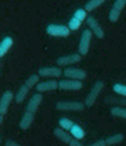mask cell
<instances>
[{"mask_svg":"<svg viewBox=\"0 0 126 146\" xmlns=\"http://www.w3.org/2000/svg\"><path fill=\"white\" fill-rule=\"evenodd\" d=\"M38 82H40V75L38 74H33V75H30L27 80H26V85L29 87V88H36L37 85H38Z\"/></svg>","mask_w":126,"mask_h":146,"instance_id":"44dd1931","label":"cell"},{"mask_svg":"<svg viewBox=\"0 0 126 146\" xmlns=\"http://www.w3.org/2000/svg\"><path fill=\"white\" fill-rule=\"evenodd\" d=\"M82 81L80 80H61L60 81V90L61 91H80L82 90Z\"/></svg>","mask_w":126,"mask_h":146,"instance_id":"ba28073f","label":"cell"},{"mask_svg":"<svg viewBox=\"0 0 126 146\" xmlns=\"http://www.w3.org/2000/svg\"><path fill=\"white\" fill-rule=\"evenodd\" d=\"M14 97L16 95L13 94V91H6L1 95V99H0V123L3 122V118H4V115L7 112V108H9L10 102L14 99Z\"/></svg>","mask_w":126,"mask_h":146,"instance_id":"9c48e42d","label":"cell"},{"mask_svg":"<svg viewBox=\"0 0 126 146\" xmlns=\"http://www.w3.org/2000/svg\"><path fill=\"white\" fill-rule=\"evenodd\" d=\"M30 90H31V88H29L26 84H24V85H21V87L19 88V91H17L16 97H14L16 102H17V104H21V102L26 99V97L29 95V91H30Z\"/></svg>","mask_w":126,"mask_h":146,"instance_id":"e0dca14e","label":"cell"},{"mask_svg":"<svg viewBox=\"0 0 126 146\" xmlns=\"http://www.w3.org/2000/svg\"><path fill=\"white\" fill-rule=\"evenodd\" d=\"M71 135L75 138V139H78V141H82L85 138V131L84 128L81 126V125H77V123H74V126L71 128Z\"/></svg>","mask_w":126,"mask_h":146,"instance_id":"ac0fdd59","label":"cell"},{"mask_svg":"<svg viewBox=\"0 0 126 146\" xmlns=\"http://www.w3.org/2000/svg\"><path fill=\"white\" fill-rule=\"evenodd\" d=\"M74 17H77L78 20L84 21V20L88 19V11H86L85 9H77V10H75V13H74Z\"/></svg>","mask_w":126,"mask_h":146,"instance_id":"d4e9b609","label":"cell"},{"mask_svg":"<svg viewBox=\"0 0 126 146\" xmlns=\"http://www.w3.org/2000/svg\"><path fill=\"white\" fill-rule=\"evenodd\" d=\"M89 146H108V143H106V139H99V141L91 143Z\"/></svg>","mask_w":126,"mask_h":146,"instance_id":"4316f807","label":"cell"},{"mask_svg":"<svg viewBox=\"0 0 126 146\" xmlns=\"http://www.w3.org/2000/svg\"><path fill=\"white\" fill-rule=\"evenodd\" d=\"M102 90H103V81H96V82L92 85L91 91L88 92V95L85 98V105H86V108L92 106V105L96 102V98L99 97V94H101Z\"/></svg>","mask_w":126,"mask_h":146,"instance_id":"3957f363","label":"cell"},{"mask_svg":"<svg viewBox=\"0 0 126 146\" xmlns=\"http://www.w3.org/2000/svg\"><path fill=\"white\" fill-rule=\"evenodd\" d=\"M41 102H42V95L40 94V92H37L36 95H33V97L30 98V101L27 102V108H26V111H27V112H31V113H36Z\"/></svg>","mask_w":126,"mask_h":146,"instance_id":"5bb4252c","label":"cell"},{"mask_svg":"<svg viewBox=\"0 0 126 146\" xmlns=\"http://www.w3.org/2000/svg\"><path fill=\"white\" fill-rule=\"evenodd\" d=\"M64 75L67 77V78H71V80H80V81H82L85 80V77H86V71L82 70V68H75V67H67L65 70H64Z\"/></svg>","mask_w":126,"mask_h":146,"instance_id":"7c38bea8","label":"cell"},{"mask_svg":"<svg viewBox=\"0 0 126 146\" xmlns=\"http://www.w3.org/2000/svg\"><path fill=\"white\" fill-rule=\"evenodd\" d=\"M86 24H88L89 30L94 33V36H95L96 38H103V37H105V31H103V29L101 27V24L98 23V20H96L95 17L88 16V19H86Z\"/></svg>","mask_w":126,"mask_h":146,"instance_id":"30bf717a","label":"cell"},{"mask_svg":"<svg viewBox=\"0 0 126 146\" xmlns=\"http://www.w3.org/2000/svg\"><path fill=\"white\" fill-rule=\"evenodd\" d=\"M13 46V38L11 37H4L0 43V57H4L7 54V51L11 48Z\"/></svg>","mask_w":126,"mask_h":146,"instance_id":"2e32d148","label":"cell"},{"mask_svg":"<svg viewBox=\"0 0 126 146\" xmlns=\"http://www.w3.org/2000/svg\"><path fill=\"white\" fill-rule=\"evenodd\" d=\"M6 146H21V145L17 143L16 141H10V139H9V141H6Z\"/></svg>","mask_w":126,"mask_h":146,"instance_id":"f1b7e54d","label":"cell"},{"mask_svg":"<svg viewBox=\"0 0 126 146\" xmlns=\"http://www.w3.org/2000/svg\"><path fill=\"white\" fill-rule=\"evenodd\" d=\"M47 34L51 37H68L71 34V29L64 24H48Z\"/></svg>","mask_w":126,"mask_h":146,"instance_id":"7a4b0ae2","label":"cell"},{"mask_svg":"<svg viewBox=\"0 0 126 146\" xmlns=\"http://www.w3.org/2000/svg\"><path fill=\"white\" fill-rule=\"evenodd\" d=\"M111 113L116 118H122V119H126V108L125 106H113L111 109Z\"/></svg>","mask_w":126,"mask_h":146,"instance_id":"7402d4cb","label":"cell"},{"mask_svg":"<svg viewBox=\"0 0 126 146\" xmlns=\"http://www.w3.org/2000/svg\"><path fill=\"white\" fill-rule=\"evenodd\" d=\"M113 91H115L116 94H119V95H122V97L126 98V85L125 84H115V85H113Z\"/></svg>","mask_w":126,"mask_h":146,"instance_id":"484cf974","label":"cell"},{"mask_svg":"<svg viewBox=\"0 0 126 146\" xmlns=\"http://www.w3.org/2000/svg\"><path fill=\"white\" fill-rule=\"evenodd\" d=\"M36 90L42 94V92H50V91H57L60 90V81L51 78V80H45V81H41L38 82V85L36 87Z\"/></svg>","mask_w":126,"mask_h":146,"instance_id":"8992f818","label":"cell"},{"mask_svg":"<svg viewBox=\"0 0 126 146\" xmlns=\"http://www.w3.org/2000/svg\"><path fill=\"white\" fill-rule=\"evenodd\" d=\"M54 136H57V139H58V141H61V142H62V143H65V145H70V143L72 142V139H74V136L71 135V132H68V131L62 129L61 126L54 129Z\"/></svg>","mask_w":126,"mask_h":146,"instance_id":"4fadbf2b","label":"cell"},{"mask_svg":"<svg viewBox=\"0 0 126 146\" xmlns=\"http://www.w3.org/2000/svg\"><path fill=\"white\" fill-rule=\"evenodd\" d=\"M105 1H106V0H88L84 9L86 10V11H92V10L98 9L99 6H102Z\"/></svg>","mask_w":126,"mask_h":146,"instance_id":"ffe728a7","label":"cell"},{"mask_svg":"<svg viewBox=\"0 0 126 146\" xmlns=\"http://www.w3.org/2000/svg\"><path fill=\"white\" fill-rule=\"evenodd\" d=\"M123 135L122 133H115V135H112V136H108V139H106V143L108 146H115V145H119L122 141H123Z\"/></svg>","mask_w":126,"mask_h":146,"instance_id":"d6986e66","label":"cell"},{"mask_svg":"<svg viewBox=\"0 0 126 146\" xmlns=\"http://www.w3.org/2000/svg\"><path fill=\"white\" fill-rule=\"evenodd\" d=\"M81 24H82L81 20H78L77 17H72V19L70 20V23H68V27L71 29V31H75V30H78V29L81 27Z\"/></svg>","mask_w":126,"mask_h":146,"instance_id":"cb8c5ba5","label":"cell"},{"mask_svg":"<svg viewBox=\"0 0 126 146\" xmlns=\"http://www.w3.org/2000/svg\"><path fill=\"white\" fill-rule=\"evenodd\" d=\"M85 108H86L85 102H78V101H60L55 104V109L67 112H82Z\"/></svg>","mask_w":126,"mask_h":146,"instance_id":"6da1fadb","label":"cell"},{"mask_svg":"<svg viewBox=\"0 0 126 146\" xmlns=\"http://www.w3.org/2000/svg\"><path fill=\"white\" fill-rule=\"evenodd\" d=\"M33 121H34V113L26 111V113L23 115V118L20 119V123H19L20 129H21V131H27V129L33 125Z\"/></svg>","mask_w":126,"mask_h":146,"instance_id":"9a60e30c","label":"cell"},{"mask_svg":"<svg viewBox=\"0 0 126 146\" xmlns=\"http://www.w3.org/2000/svg\"><path fill=\"white\" fill-rule=\"evenodd\" d=\"M68 146H84V145L81 143V141H78V139H75V138H74V139H72V142H71Z\"/></svg>","mask_w":126,"mask_h":146,"instance_id":"83f0119b","label":"cell"},{"mask_svg":"<svg viewBox=\"0 0 126 146\" xmlns=\"http://www.w3.org/2000/svg\"><path fill=\"white\" fill-rule=\"evenodd\" d=\"M58 125L62 128V129H65V131H71V128L74 126V122L71 121V119H68V118H61L60 121H58Z\"/></svg>","mask_w":126,"mask_h":146,"instance_id":"603a6c76","label":"cell"},{"mask_svg":"<svg viewBox=\"0 0 126 146\" xmlns=\"http://www.w3.org/2000/svg\"><path fill=\"white\" fill-rule=\"evenodd\" d=\"M82 60V55L80 52H75V54H68V55H62L57 60V64L60 67H71L77 62H80Z\"/></svg>","mask_w":126,"mask_h":146,"instance_id":"52a82bcc","label":"cell"},{"mask_svg":"<svg viewBox=\"0 0 126 146\" xmlns=\"http://www.w3.org/2000/svg\"><path fill=\"white\" fill-rule=\"evenodd\" d=\"M92 36H94V33L88 29V30H85L84 33L81 34V38H80V44H78V52L85 57L86 54H88V51H89V47H91V41H92Z\"/></svg>","mask_w":126,"mask_h":146,"instance_id":"277c9868","label":"cell"},{"mask_svg":"<svg viewBox=\"0 0 126 146\" xmlns=\"http://www.w3.org/2000/svg\"><path fill=\"white\" fill-rule=\"evenodd\" d=\"M64 71L60 67H44L38 70V75L42 78H60Z\"/></svg>","mask_w":126,"mask_h":146,"instance_id":"8fae6325","label":"cell"},{"mask_svg":"<svg viewBox=\"0 0 126 146\" xmlns=\"http://www.w3.org/2000/svg\"><path fill=\"white\" fill-rule=\"evenodd\" d=\"M125 6H126V0H115L113 1V4L111 7V11H109V16H108V19H109L111 23H116L119 20V17H121Z\"/></svg>","mask_w":126,"mask_h":146,"instance_id":"5b68a950","label":"cell"}]
</instances>
